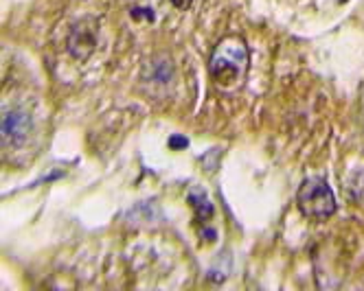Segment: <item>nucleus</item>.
<instances>
[{"instance_id":"1","label":"nucleus","mask_w":364,"mask_h":291,"mask_svg":"<svg viewBox=\"0 0 364 291\" xmlns=\"http://www.w3.org/2000/svg\"><path fill=\"white\" fill-rule=\"evenodd\" d=\"M248 72V48L237 35H226L218 42L209 60V75L222 90H232L244 84Z\"/></svg>"},{"instance_id":"2","label":"nucleus","mask_w":364,"mask_h":291,"mask_svg":"<svg viewBox=\"0 0 364 291\" xmlns=\"http://www.w3.org/2000/svg\"><path fill=\"white\" fill-rule=\"evenodd\" d=\"M296 204L303 217L311 221H325L336 213V195L329 187V182L321 175L305 177L296 193Z\"/></svg>"},{"instance_id":"3","label":"nucleus","mask_w":364,"mask_h":291,"mask_svg":"<svg viewBox=\"0 0 364 291\" xmlns=\"http://www.w3.org/2000/svg\"><path fill=\"white\" fill-rule=\"evenodd\" d=\"M99 42V20L95 16H84L73 24L66 38V50L75 62H88Z\"/></svg>"},{"instance_id":"4","label":"nucleus","mask_w":364,"mask_h":291,"mask_svg":"<svg viewBox=\"0 0 364 291\" xmlns=\"http://www.w3.org/2000/svg\"><path fill=\"white\" fill-rule=\"evenodd\" d=\"M3 145L5 147H22L31 131V114L22 108L7 110L3 116Z\"/></svg>"},{"instance_id":"5","label":"nucleus","mask_w":364,"mask_h":291,"mask_svg":"<svg viewBox=\"0 0 364 291\" xmlns=\"http://www.w3.org/2000/svg\"><path fill=\"white\" fill-rule=\"evenodd\" d=\"M187 199H189V204L193 206L196 219H198L200 224H206V221H209V219L213 217L215 208H213V204H211L209 195H206L200 187H191V189H189Z\"/></svg>"},{"instance_id":"6","label":"nucleus","mask_w":364,"mask_h":291,"mask_svg":"<svg viewBox=\"0 0 364 291\" xmlns=\"http://www.w3.org/2000/svg\"><path fill=\"white\" fill-rule=\"evenodd\" d=\"M173 77V66L167 57H156L145 68V82L154 84H169Z\"/></svg>"},{"instance_id":"7","label":"nucleus","mask_w":364,"mask_h":291,"mask_svg":"<svg viewBox=\"0 0 364 291\" xmlns=\"http://www.w3.org/2000/svg\"><path fill=\"white\" fill-rule=\"evenodd\" d=\"M169 147H171L173 151H182V149H187V147H189V138L180 136V134H173V136L169 138Z\"/></svg>"},{"instance_id":"8","label":"nucleus","mask_w":364,"mask_h":291,"mask_svg":"<svg viewBox=\"0 0 364 291\" xmlns=\"http://www.w3.org/2000/svg\"><path fill=\"white\" fill-rule=\"evenodd\" d=\"M132 18L134 20H141V18H145V20H154V11L151 9H147V7H134L132 9Z\"/></svg>"},{"instance_id":"9","label":"nucleus","mask_w":364,"mask_h":291,"mask_svg":"<svg viewBox=\"0 0 364 291\" xmlns=\"http://www.w3.org/2000/svg\"><path fill=\"white\" fill-rule=\"evenodd\" d=\"M191 3H193V0H171V5H173L176 9H180V11L189 9V7H191Z\"/></svg>"},{"instance_id":"10","label":"nucleus","mask_w":364,"mask_h":291,"mask_svg":"<svg viewBox=\"0 0 364 291\" xmlns=\"http://www.w3.org/2000/svg\"><path fill=\"white\" fill-rule=\"evenodd\" d=\"M338 3H343V0H338Z\"/></svg>"}]
</instances>
